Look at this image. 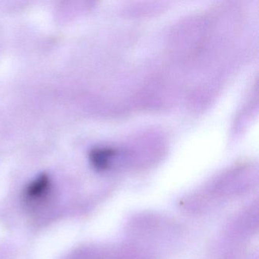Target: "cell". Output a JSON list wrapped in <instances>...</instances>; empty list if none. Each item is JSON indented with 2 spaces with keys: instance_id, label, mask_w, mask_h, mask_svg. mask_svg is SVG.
Listing matches in <instances>:
<instances>
[{
  "instance_id": "obj_1",
  "label": "cell",
  "mask_w": 259,
  "mask_h": 259,
  "mask_svg": "<svg viewBox=\"0 0 259 259\" xmlns=\"http://www.w3.org/2000/svg\"><path fill=\"white\" fill-rule=\"evenodd\" d=\"M51 187V180L46 174H42L30 183L25 190L26 198L31 201L40 200L46 196Z\"/></svg>"
},
{
  "instance_id": "obj_2",
  "label": "cell",
  "mask_w": 259,
  "mask_h": 259,
  "mask_svg": "<svg viewBox=\"0 0 259 259\" xmlns=\"http://www.w3.org/2000/svg\"><path fill=\"white\" fill-rule=\"evenodd\" d=\"M113 154L114 151L109 148H97L91 153V161L97 169H104L108 166Z\"/></svg>"
}]
</instances>
